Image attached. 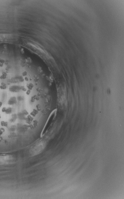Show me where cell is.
Segmentation results:
<instances>
[{
	"label": "cell",
	"mask_w": 124,
	"mask_h": 199,
	"mask_svg": "<svg viewBox=\"0 0 124 199\" xmlns=\"http://www.w3.org/2000/svg\"><path fill=\"white\" fill-rule=\"evenodd\" d=\"M55 116V113L54 111L50 115V117L47 121L45 127L44 128L43 130L41 135L43 136L46 133L48 129L49 128L50 126H51V123H52L53 120L54 119Z\"/></svg>",
	"instance_id": "cell-3"
},
{
	"label": "cell",
	"mask_w": 124,
	"mask_h": 199,
	"mask_svg": "<svg viewBox=\"0 0 124 199\" xmlns=\"http://www.w3.org/2000/svg\"><path fill=\"white\" fill-rule=\"evenodd\" d=\"M15 159L11 154H0V165L11 164L14 162Z\"/></svg>",
	"instance_id": "cell-1"
},
{
	"label": "cell",
	"mask_w": 124,
	"mask_h": 199,
	"mask_svg": "<svg viewBox=\"0 0 124 199\" xmlns=\"http://www.w3.org/2000/svg\"><path fill=\"white\" fill-rule=\"evenodd\" d=\"M43 148L44 146L42 144H38L35 145V146L31 148L30 150H29V154H30L31 156H34L42 152Z\"/></svg>",
	"instance_id": "cell-2"
}]
</instances>
